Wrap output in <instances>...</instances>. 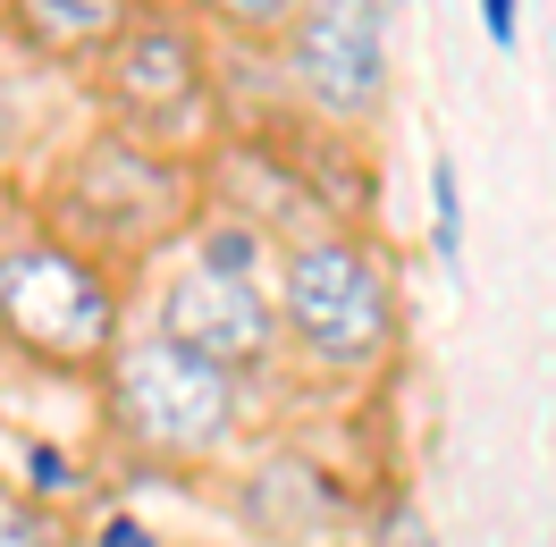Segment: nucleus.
<instances>
[{
	"instance_id": "obj_4",
	"label": "nucleus",
	"mask_w": 556,
	"mask_h": 547,
	"mask_svg": "<svg viewBox=\"0 0 556 547\" xmlns=\"http://www.w3.org/2000/svg\"><path fill=\"white\" fill-rule=\"evenodd\" d=\"M278 338L329 379L380 371L388 345H396V287H388V262L363 237H346V228L295 237L278 253Z\"/></svg>"
},
{
	"instance_id": "obj_15",
	"label": "nucleus",
	"mask_w": 556,
	"mask_h": 547,
	"mask_svg": "<svg viewBox=\"0 0 556 547\" xmlns=\"http://www.w3.org/2000/svg\"><path fill=\"white\" fill-rule=\"evenodd\" d=\"M85 547H161V539L143 531L136 513H102V531H93V539H85Z\"/></svg>"
},
{
	"instance_id": "obj_9",
	"label": "nucleus",
	"mask_w": 556,
	"mask_h": 547,
	"mask_svg": "<svg viewBox=\"0 0 556 547\" xmlns=\"http://www.w3.org/2000/svg\"><path fill=\"white\" fill-rule=\"evenodd\" d=\"M237 513H244V531L262 547H313L329 539V522L346 513V497H338V480L313 472V463H262V472L237 488Z\"/></svg>"
},
{
	"instance_id": "obj_13",
	"label": "nucleus",
	"mask_w": 556,
	"mask_h": 547,
	"mask_svg": "<svg viewBox=\"0 0 556 547\" xmlns=\"http://www.w3.org/2000/svg\"><path fill=\"white\" fill-rule=\"evenodd\" d=\"M430 244H439V262L464 253V186H455V161H430Z\"/></svg>"
},
{
	"instance_id": "obj_6",
	"label": "nucleus",
	"mask_w": 556,
	"mask_h": 547,
	"mask_svg": "<svg viewBox=\"0 0 556 547\" xmlns=\"http://www.w3.org/2000/svg\"><path fill=\"white\" fill-rule=\"evenodd\" d=\"M287 85L329 127H371L388 110V9L380 0H304L287 26Z\"/></svg>"
},
{
	"instance_id": "obj_3",
	"label": "nucleus",
	"mask_w": 556,
	"mask_h": 547,
	"mask_svg": "<svg viewBox=\"0 0 556 547\" xmlns=\"http://www.w3.org/2000/svg\"><path fill=\"white\" fill-rule=\"evenodd\" d=\"M127 338L118 278L60 237H0V345L51 379H102Z\"/></svg>"
},
{
	"instance_id": "obj_8",
	"label": "nucleus",
	"mask_w": 556,
	"mask_h": 547,
	"mask_svg": "<svg viewBox=\"0 0 556 547\" xmlns=\"http://www.w3.org/2000/svg\"><path fill=\"white\" fill-rule=\"evenodd\" d=\"M136 17V0H9V35L42 68H102Z\"/></svg>"
},
{
	"instance_id": "obj_12",
	"label": "nucleus",
	"mask_w": 556,
	"mask_h": 547,
	"mask_svg": "<svg viewBox=\"0 0 556 547\" xmlns=\"http://www.w3.org/2000/svg\"><path fill=\"white\" fill-rule=\"evenodd\" d=\"M211 17L228 26L237 42H287V26L304 17V0H203Z\"/></svg>"
},
{
	"instance_id": "obj_18",
	"label": "nucleus",
	"mask_w": 556,
	"mask_h": 547,
	"mask_svg": "<svg viewBox=\"0 0 556 547\" xmlns=\"http://www.w3.org/2000/svg\"><path fill=\"white\" fill-rule=\"evenodd\" d=\"M0 35H9V0H0Z\"/></svg>"
},
{
	"instance_id": "obj_7",
	"label": "nucleus",
	"mask_w": 556,
	"mask_h": 547,
	"mask_svg": "<svg viewBox=\"0 0 556 547\" xmlns=\"http://www.w3.org/2000/svg\"><path fill=\"white\" fill-rule=\"evenodd\" d=\"M152 329L169 345H186V354L219 362L228 379L270 371V354H278V304L262 295V278L177 270V278H161V295H152Z\"/></svg>"
},
{
	"instance_id": "obj_2",
	"label": "nucleus",
	"mask_w": 556,
	"mask_h": 547,
	"mask_svg": "<svg viewBox=\"0 0 556 547\" xmlns=\"http://www.w3.org/2000/svg\"><path fill=\"white\" fill-rule=\"evenodd\" d=\"M93 396H102V430L118 438V455L143 472H211L228 463L244 430V379L169 345L161 329H127Z\"/></svg>"
},
{
	"instance_id": "obj_19",
	"label": "nucleus",
	"mask_w": 556,
	"mask_h": 547,
	"mask_svg": "<svg viewBox=\"0 0 556 547\" xmlns=\"http://www.w3.org/2000/svg\"><path fill=\"white\" fill-rule=\"evenodd\" d=\"M380 9H388V0H380Z\"/></svg>"
},
{
	"instance_id": "obj_5",
	"label": "nucleus",
	"mask_w": 556,
	"mask_h": 547,
	"mask_svg": "<svg viewBox=\"0 0 556 547\" xmlns=\"http://www.w3.org/2000/svg\"><path fill=\"white\" fill-rule=\"evenodd\" d=\"M93 93H102V127L152 143V152H177V161H203L219 93H211L203 42L177 17H136L127 42L93 68Z\"/></svg>"
},
{
	"instance_id": "obj_16",
	"label": "nucleus",
	"mask_w": 556,
	"mask_h": 547,
	"mask_svg": "<svg viewBox=\"0 0 556 547\" xmlns=\"http://www.w3.org/2000/svg\"><path fill=\"white\" fill-rule=\"evenodd\" d=\"M515 9H522V0H481V26H489V42H497V51H515V35H522Z\"/></svg>"
},
{
	"instance_id": "obj_10",
	"label": "nucleus",
	"mask_w": 556,
	"mask_h": 547,
	"mask_svg": "<svg viewBox=\"0 0 556 547\" xmlns=\"http://www.w3.org/2000/svg\"><path fill=\"white\" fill-rule=\"evenodd\" d=\"M0 547H85L68 506H42L17 472H0Z\"/></svg>"
},
{
	"instance_id": "obj_11",
	"label": "nucleus",
	"mask_w": 556,
	"mask_h": 547,
	"mask_svg": "<svg viewBox=\"0 0 556 547\" xmlns=\"http://www.w3.org/2000/svg\"><path fill=\"white\" fill-rule=\"evenodd\" d=\"M253 262H262V237H253L244 219H219V211H211L203 228H194V270H219V278H253Z\"/></svg>"
},
{
	"instance_id": "obj_17",
	"label": "nucleus",
	"mask_w": 556,
	"mask_h": 547,
	"mask_svg": "<svg viewBox=\"0 0 556 547\" xmlns=\"http://www.w3.org/2000/svg\"><path fill=\"white\" fill-rule=\"evenodd\" d=\"M17 152V93H9V76H0V161Z\"/></svg>"
},
{
	"instance_id": "obj_1",
	"label": "nucleus",
	"mask_w": 556,
	"mask_h": 547,
	"mask_svg": "<svg viewBox=\"0 0 556 547\" xmlns=\"http://www.w3.org/2000/svg\"><path fill=\"white\" fill-rule=\"evenodd\" d=\"M203 186H211L203 161H177V152L118 136V127H93L85 143H68L51 161L42 237L93 253L118 278L127 262H152V253H169L177 237L203 228Z\"/></svg>"
},
{
	"instance_id": "obj_14",
	"label": "nucleus",
	"mask_w": 556,
	"mask_h": 547,
	"mask_svg": "<svg viewBox=\"0 0 556 547\" xmlns=\"http://www.w3.org/2000/svg\"><path fill=\"white\" fill-rule=\"evenodd\" d=\"M17 455H26V488H35L42 506H60V497H76V488H85V480H76V463H68L51 438H17Z\"/></svg>"
}]
</instances>
